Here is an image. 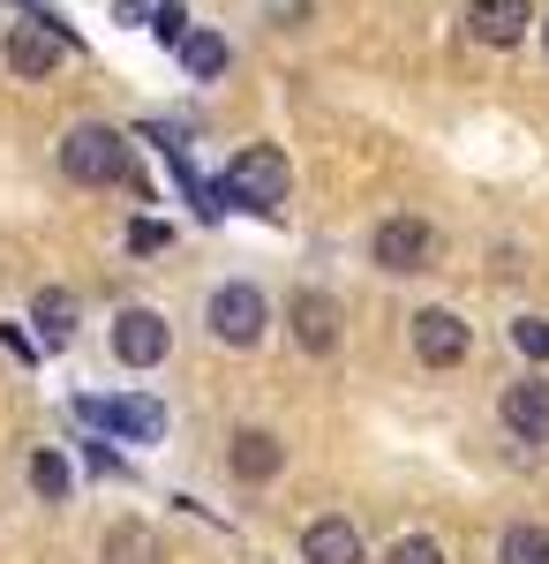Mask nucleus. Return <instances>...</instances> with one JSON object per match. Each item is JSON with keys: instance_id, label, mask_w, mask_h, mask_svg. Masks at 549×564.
I'll list each match as a JSON object with an SVG mask.
<instances>
[{"instance_id": "obj_14", "label": "nucleus", "mask_w": 549, "mask_h": 564, "mask_svg": "<svg viewBox=\"0 0 549 564\" xmlns=\"http://www.w3.org/2000/svg\"><path fill=\"white\" fill-rule=\"evenodd\" d=\"M31 324H39L45 347H68V339H76V294H61V286H39V302H31Z\"/></svg>"}, {"instance_id": "obj_22", "label": "nucleus", "mask_w": 549, "mask_h": 564, "mask_svg": "<svg viewBox=\"0 0 549 564\" xmlns=\"http://www.w3.org/2000/svg\"><path fill=\"white\" fill-rule=\"evenodd\" d=\"M128 249H136V257L166 249V226H159V218H136V226H128Z\"/></svg>"}, {"instance_id": "obj_2", "label": "nucleus", "mask_w": 549, "mask_h": 564, "mask_svg": "<svg viewBox=\"0 0 549 564\" xmlns=\"http://www.w3.org/2000/svg\"><path fill=\"white\" fill-rule=\"evenodd\" d=\"M287 188H294V166H287L279 143H241L234 166H226V181H218V196L241 204V212H279Z\"/></svg>"}, {"instance_id": "obj_4", "label": "nucleus", "mask_w": 549, "mask_h": 564, "mask_svg": "<svg viewBox=\"0 0 549 564\" xmlns=\"http://www.w3.org/2000/svg\"><path fill=\"white\" fill-rule=\"evenodd\" d=\"M437 257V226L415 212H391L377 226V241H369V263L377 271H391V279H407V271H422V263Z\"/></svg>"}, {"instance_id": "obj_5", "label": "nucleus", "mask_w": 549, "mask_h": 564, "mask_svg": "<svg viewBox=\"0 0 549 564\" xmlns=\"http://www.w3.org/2000/svg\"><path fill=\"white\" fill-rule=\"evenodd\" d=\"M287 332H294L301 354H338L346 316H338V302L324 294V286H294V302H287Z\"/></svg>"}, {"instance_id": "obj_12", "label": "nucleus", "mask_w": 549, "mask_h": 564, "mask_svg": "<svg viewBox=\"0 0 549 564\" xmlns=\"http://www.w3.org/2000/svg\"><path fill=\"white\" fill-rule=\"evenodd\" d=\"M527 23H535L527 0H474V8H466V31H474L482 45H497V53L527 39Z\"/></svg>"}, {"instance_id": "obj_21", "label": "nucleus", "mask_w": 549, "mask_h": 564, "mask_svg": "<svg viewBox=\"0 0 549 564\" xmlns=\"http://www.w3.org/2000/svg\"><path fill=\"white\" fill-rule=\"evenodd\" d=\"M391 564H444V550L429 534H407V542H391Z\"/></svg>"}, {"instance_id": "obj_1", "label": "nucleus", "mask_w": 549, "mask_h": 564, "mask_svg": "<svg viewBox=\"0 0 549 564\" xmlns=\"http://www.w3.org/2000/svg\"><path fill=\"white\" fill-rule=\"evenodd\" d=\"M61 174L84 181V188H136V159H128V135L106 129V121H84V129L61 135Z\"/></svg>"}, {"instance_id": "obj_17", "label": "nucleus", "mask_w": 549, "mask_h": 564, "mask_svg": "<svg viewBox=\"0 0 549 564\" xmlns=\"http://www.w3.org/2000/svg\"><path fill=\"white\" fill-rule=\"evenodd\" d=\"M497 564H549V527H535V520L505 527V550H497Z\"/></svg>"}, {"instance_id": "obj_8", "label": "nucleus", "mask_w": 549, "mask_h": 564, "mask_svg": "<svg viewBox=\"0 0 549 564\" xmlns=\"http://www.w3.org/2000/svg\"><path fill=\"white\" fill-rule=\"evenodd\" d=\"M497 414H505V430L519 436V444H549V377H519V384H505Z\"/></svg>"}, {"instance_id": "obj_9", "label": "nucleus", "mask_w": 549, "mask_h": 564, "mask_svg": "<svg viewBox=\"0 0 549 564\" xmlns=\"http://www.w3.org/2000/svg\"><path fill=\"white\" fill-rule=\"evenodd\" d=\"M466 347H474V332H466L452 308H422L415 316V354H422L429 369H460Z\"/></svg>"}, {"instance_id": "obj_18", "label": "nucleus", "mask_w": 549, "mask_h": 564, "mask_svg": "<svg viewBox=\"0 0 549 564\" xmlns=\"http://www.w3.org/2000/svg\"><path fill=\"white\" fill-rule=\"evenodd\" d=\"M31 489H39L45 505H61V497L76 489V467H68L61 452H39V459H31Z\"/></svg>"}, {"instance_id": "obj_23", "label": "nucleus", "mask_w": 549, "mask_h": 564, "mask_svg": "<svg viewBox=\"0 0 549 564\" xmlns=\"http://www.w3.org/2000/svg\"><path fill=\"white\" fill-rule=\"evenodd\" d=\"M542 45H549V23H542Z\"/></svg>"}, {"instance_id": "obj_3", "label": "nucleus", "mask_w": 549, "mask_h": 564, "mask_svg": "<svg viewBox=\"0 0 549 564\" xmlns=\"http://www.w3.org/2000/svg\"><path fill=\"white\" fill-rule=\"evenodd\" d=\"M204 324H212L218 347H256L263 339V324H271V302L256 294L249 279H226L212 294V308H204Z\"/></svg>"}, {"instance_id": "obj_10", "label": "nucleus", "mask_w": 549, "mask_h": 564, "mask_svg": "<svg viewBox=\"0 0 549 564\" xmlns=\"http://www.w3.org/2000/svg\"><path fill=\"white\" fill-rule=\"evenodd\" d=\"M61 53H68V39H61V31H45V23H15V31H8V68H15L23 84L53 76V68H61Z\"/></svg>"}, {"instance_id": "obj_15", "label": "nucleus", "mask_w": 549, "mask_h": 564, "mask_svg": "<svg viewBox=\"0 0 549 564\" xmlns=\"http://www.w3.org/2000/svg\"><path fill=\"white\" fill-rule=\"evenodd\" d=\"M106 564H159V534L143 520H121V527H106V550H98Z\"/></svg>"}, {"instance_id": "obj_11", "label": "nucleus", "mask_w": 549, "mask_h": 564, "mask_svg": "<svg viewBox=\"0 0 549 564\" xmlns=\"http://www.w3.org/2000/svg\"><path fill=\"white\" fill-rule=\"evenodd\" d=\"M301 564H362V527L324 512V520L301 527Z\"/></svg>"}, {"instance_id": "obj_7", "label": "nucleus", "mask_w": 549, "mask_h": 564, "mask_svg": "<svg viewBox=\"0 0 549 564\" xmlns=\"http://www.w3.org/2000/svg\"><path fill=\"white\" fill-rule=\"evenodd\" d=\"M166 347H173V332H166L159 308H121V316H114V361H121V369H159Z\"/></svg>"}, {"instance_id": "obj_20", "label": "nucleus", "mask_w": 549, "mask_h": 564, "mask_svg": "<svg viewBox=\"0 0 549 564\" xmlns=\"http://www.w3.org/2000/svg\"><path fill=\"white\" fill-rule=\"evenodd\" d=\"M151 31H159V45H173V53H181V39H189V15H181V0H159V8H151Z\"/></svg>"}, {"instance_id": "obj_13", "label": "nucleus", "mask_w": 549, "mask_h": 564, "mask_svg": "<svg viewBox=\"0 0 549 564\" xmlns=\"http://www.w3.org/2000/svg\"><path fill=\"white\" fill-rule=\"evenodd\" d=\"M287 467V444L271 430H234V452H226V475L234 481H271Z\"/></svg>"}, {"instance_id": "obj_19", "label": "nucleus", "mask_w": 549, "mask_h": 564, "mask_svg": "<svg viewBox=\"0 0 549 564\" xmlns=\"http://www.w3.org/2000/svg\"><path fill=\"white\" fill-rule=\"evenodd\" d=\"M512 347L527 354V361H549V316H519L512 324Z\"/></svg>"}, {"instance_id": "obj_6", "label": "nucleus", "mask_w": 549, "mask_h": 564, "mask_svg": "<svg viewBox=\"0 0 549 564\" xmlns=\"http://www.w3.org/2000/svg\"><path fill=\"white\" fill-rule=\"evenodd\" d=\"M76 414L98 422V430L128 436V444H159L166 436V406L159 399H76Z\"/></svg>"}, {"instance_id": "obj_16", "label": "nucleus", "mask_w": 549, "mask_h": 564, "mask_svg": "<svg viewBox=\"0 0 549 564\" xmlns=\"http://www.w3.org/2000/svg\"><path fill=\"white\" fill-rule=\"evenodd\" d=\"M181 68H189L196 84H218V76H226V39H218V31H189V39H181Z\"/></svg>"}]
</instances>
